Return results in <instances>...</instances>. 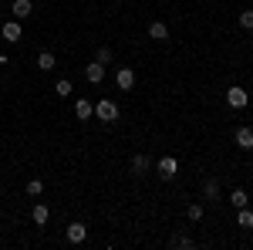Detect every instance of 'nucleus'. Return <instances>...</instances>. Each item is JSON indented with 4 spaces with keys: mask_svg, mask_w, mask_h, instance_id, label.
<instances>
[{
    "mask_svg": "<svg viewBox=\"0 0 253 250\" xmlns=\"http://www.w3.org/2000/svg\"><path fill=\"white\" fill-rule=\"evenodd\" d=\"M226 101H230V108H247L250 105V92H243L240 85H233V88H226Z\"/></svg>",
    "mask_w": 253,
    "mask_h": 250,
    "instance_id": "3",
    "label": "nucleus"
},
{
    "mask_svg": "<svg viewBox=\"0 0 253 250\" xmlns=\"http://www.w3.org/2000/svg\"><path fill=\"white\" fill-rule=\"evenodd\" d=\"M203 203H189V210H186V216H189V220H193V223H199V220H203Z\"/></svg>",
    "mask_w": 253,
    "mask_h": 250,
    "instance_id": "19",
    "label": "nucleus"
},
{
    "mask_svg": "<svg viewBox=\"0 0 253 250\" xmlns=\"http://www.w3.org/2000/svg\"><path fill=\"white\" fill-rule=\"evenodd\" d=\"M95 61H101V64H112V48H98V51H95Z\"/></svg>",
    "mask_w": 253,
    "mask_h": 250,
    "instance_id": "22",
    "label": "nucleus"
},
{
    "mask_svg": "<svg viewBox=\"0 0 253 250\" xmlns=\"http://www.w3.org/2000/svg\"><path fill=\"white\" fill-rule=\"evenodd\" d=\"M172 247H193V237H175Z\"/></svg>",
    "mask_w": 253,
    "mask_h": 250,
    "instance_id": "23",
    "label": "nucleus"
},
{
    "mask_svg": "<svg viewBox=\"0 0 253 250\" xmlns=\"http://www.w3.org/2000/svg\"><path fill=\"white\" fill-rule=\"evenodd\" d=\"M95 118H101L105 125H112V122H118V105H115V101H108V98H101V101H95Z\"/></svg>",
    "mask_w": 253,
    "mask_h": 250,
    "instance_id": "1",
    "label": "nucleus"
},
{
    "mask_svg": "<svg viewBox=\"0 0 253 250\" xmlns=\"http://www.w3.org/2000/svg\"><path fill=\"white\" fill-rule=\"evenodd\" d=\"M64 237H68V244H84V240H88V227H84L81 220H75V223H68Z\"/></svg>",
    "mask_w": 253,
    "mask_h": 250,
    "instance_id": "5",
    "label": "nucleus"
},
{
    "mask_svg": "<svg viewBox=\"0 0 253 250\" xmlns=\"http://www.w3.org/2000/svg\"><path fill=\"white\" fill-rule=\"evenodd\" d=\"M10 14H14V20H27L34 14V3H31V0H14V3H10Z\"/></svg>",
    "mask_w": 253,
    "mask_h": 250,
    "instance_id": "8",
    "label": "nucleus"
},
{
    "mask_svg": "<svg viewBox=\"0 0 253 250\" xmlns=\"http://www.w3.org/2000/svg\"><path fill=\"white\" fill-rule=\"evenodd\" d=\"M240 27L243 31H253V10H240Z\"/></svg>",
    "mask_w": 253,
    "mask_h": 250,
    "instance_id": "21",
    "label": "nucleus"
},
{
    "mask_svg": "<svg viewBox=\"0 0 253 250\" xmlns=\"http://www.w3.org/2000/svg\"><path fill=\"white\" fill-rule=\"evenodd\" d=\"M230 203H233L236 210H240V206H250V196H247V190H233V193H230Z\"/></svg>",
    "mask_w": 253,
    "mask_h": 250,
    "instance_id": "16",
    "label": "nucleus"
},
{
    "mask_svg": "<svg viewBox=\"0 0 253 250\" xmlns=\"http://www.w3.org/2000/svg\"><path fill=\"white\" fill-rule=\"evenodd\" d=\"M47 216H51V210H47L44 203H34V210H31V220H34V227H44V223H47Z\"/></svg>",
    "mask_w": 253,
    "mask_h": 250,
    "instance_id": "14",
    "label": "nucleus"
},
{
    "mask_svg": "<svg viewBox=\"0 0 253 250\" xmlns=\"http://www.w3.org/2000/svg\"><path fill=\"white\" fill-rule=\"evenodd\" d=\"M75 115H78L81 122H84V118H91V115H95V105H91L88 98H78V101H75Z\"/></svg>",
    "mask_w": 253,
    "mask_h": 250,
    "instance_id": "11",
    "label": "nucleus"
},
{
    "mask_svg": "<svg viewBox=\"0 0 253 250\" xmlns=\"http://www.w3.org/2000/svg\"><path fill=\"white\" fill-rule=\"evenodd\" d=\"M203 196H206V200H216V196H219V183H216V179H206V183H203Z\"/></svg>",
    "mask_w": 253,
    "mask_h": 250,
    "instance_id": "18",
    "label": "nucleus"
},
{
    "mask_svg": "<svg viewBox=\"0 0 253 250\" xmlns=\"http://www.w3.org/2000/svg\"><path fill=\"white\" fill-rule=\"evenodd\" d=\"M236 227L253 230V210H250V206H240V210H236Z\"/></svg>",
    "mask_w": 253,
    "mask_h": 250,
    "instance_id": "12",
    "label": "nucleus"
},
{
    "mask_svg": "<svg viewBox=\"0 0 253 250\" xmlns=\"http://www.w3.org/2000/svg\"><path fill=\"white\" fill-rule=\"evenodd\" d=\"M149 38L159 41V44H166V41H169V27H166L162 20H152V24H149Z\"/></svg>",
    "mask_w": 253,
    "mask_h": 250,
    "instance_id": "10",
    "label": "nucleus"
},
{
    "mask_svg": "<svg viewBox=\"0 0 253 250\" xmlns=\"http://www.w3.org/2000/svg\"><path fill=\"white\" fill-rule=\"evenodd\" d=\"M84 78H88L91 85H101V81H105V64H101V61H91V64L84 68Z\"/></svg>",
    "mask_w": 253,
    "mask_h": 250,
    "instance_id": "9",
    "label": "nucleus"
},
{
    "mask_svg": "<svg viewBox=\"0 0 253 250\" xmlns=\"http://www.w3.org/2000/svg\"><path fill=\"white\" fill-rule=\"evenodd\" d=\"M0 38L7 41V44H17L24 38V27H20V20H7V24H0Z\"/></svg>",
    "mask_w": 253,
    "mask_h": 250,
    "instance_id": "2",
    "label": "nucleus"
},
{
    "mask_svg": "<svg viewBox=\"0 0 253 250\" xmlns=\"http://www.w3.org/2000/svg\"><path fill=\"white\" fill-rule=\"evenodd\" d=\"M71 92H75V88H71V81H68V78H61L58 85H54V95H58V98H71Z\"/></svg>",
    "mask_w": 253,
    "mask_h": 250,
    "instance_id": "17",
    "label": "nucleus"
},
{
    "mask_svg": "<svg viewBox=\"0 0 253 250\" xmlns=\"http://www.w3.org/2000/svg\"><path fill=\"white\" fill-rule=\"evenodd\" d=\"M132 173H135V176H145V173H149V155H145V152H135V155H132Z\"/></svg>",
    "mask_w": 253,
    "mask_h": 250,
    "instance_id": "13",
    "label": "nucleus"
},
{
    "mask_svg": "<svg viewBox=\"0 0 253 250\" xmlns=\"http://www.w3.org/2000/svg\"><path fill=\"white\" fill-rule=\"evenodd\" d=\"M115 85L122 88V92H132V88H135V71H132V68H118L115 71Z\"/></svg>",
    "mask_w": 253,
    "mask_h": 250,
    "instance_id": "6",
    "label": "nucleus"
},
{
    "mask_svg": "<svg viewBox=\"0 0 253 250\" xmlns=\"http://www.w3.org/2000/svg\"><path fill=\"white\" fill-rule=\"evenodd\" d=\"M44 193V183L41 179H27V196H41Z\"/></svg>",
    "mask_w": 253,
    "mask_h": 250,
    "instance_id": "20",
    "label": "nucleus"
},
{
    "mask_svg": "<svg viewBox=\"0 0 253 250\" xmlns=\"http://www.w3.org/2000/svg\"><path fill=\"white\" fill-rule=\"evenodd\" d=\"M38 68L41 71H54V54H51V51H41L38 54Z\"/></svg>",
    "mask_w": 253,
    "mask_h": 250,
    "instance_id": "15",
    "label": "nucleus"
},
{
    "mask_svg": "<svg viewBox=\"0 0 253 250\" xmlns=\"http://www.w3.org/2000/svg\"><path fill=\"white\" fill-rule=\"evenodd\" d=\"M156 169H159V176L169 183V179H175V176H179V162H175L172 155H162V159L156 162Z\"/></svg>",
    "mask_w": 253,
    "mask_h": 250,
    "instance_id": "4",
    "label": "nucleus"
},
{
    "mask_svg": "<svg viewBox=\"0 0 253 250\" xmlns=\"http://www.w3.org/2000/svg\"><path fill=\"white\" fill-rule=\"evenodd\" d=\"M233 139H236V146H240L243 152H253V129H250V125H240Z\"/></svg>",
    "mask_w": 253,
    "mask_h": 250,
    "instance_id": "7",
    "label": "nucleus"
}]
</instances>
